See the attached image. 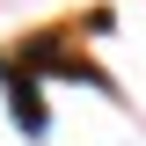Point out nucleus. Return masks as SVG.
Wrapping results in <instances>:
<instances>
[{
  "label": "nucleus",
  "mask_w": 146,
  "mask_h": 146,
  "mask_svg": "<svg viewBox=\"0 0 146 146\" xmlns=\"http://www.w3.org/2000/svg\"><path fill=\"white\" fill-rule=\"evenodd\" d=\"M22 73H58V80H88V88L110 95V73H95L80 51H66V36H58V29H44V36L22 44Z\"/></svg>",
  "instance_id": "1"
},
{
  "label": "nucleus",
  "mask_w": 146,
  "mask_h": 146,
  "mask_svg": "<svg viewBox=\"0 0 146 146\" xmlns=\"http://www.w3.org/2000/svg\"><path fill=\"white\" fill-rule=\"evenodd\" d=\"M7 110H15V124L29 131H44V102H36V73H15V95H7Z\"/></svg>",
  "instance_id": "2"
}]
</instances>
